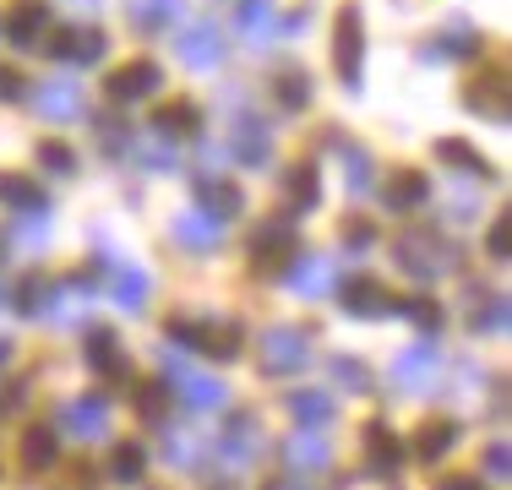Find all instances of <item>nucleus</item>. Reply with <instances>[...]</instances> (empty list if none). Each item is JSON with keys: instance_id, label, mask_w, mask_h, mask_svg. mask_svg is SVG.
Listing matches in <instances>:
<instances>
[{"instance_id": "6ab92c4d", "label": "nucleus", "mask_w": 512, "mask_h": 490, "mask_svg": "<svg viewBox=\"0 0 512 490\" xmlns=\"http://www.w3.org/2000/svg\"><path fill=\"white\" fill-rule=\"evenodd\" d=\"M229 153H235L246 169L267 164V153H273V131H267L262 120H251V115H246V120L235 126V137H229Z\"/></svg>"}, {"instance_id": "2f4dec72", "label": "nucleus", "mask_w": 512, "mask_h": 490, "mask_svg": "<svg viewBox=\"0 0 512 490\" xmlns=\"http://www.w3.org/2000/svg\"><path fill=\"white\" fill-rule=\"evenodd\" d=\"M218 452H224V463H251L256 458V425L235 420V425H229V436L218 441Z\"/></svg>"}, {"instance_id": "a878e982", "label": "nucleus", "mask_w": 512, "mask_h": 490, "mask_svg": "<svg viewBox=\"0 0 512 490\" xmlns=\"http://www.w3.org/2000/svg\"><path fill=\"white\" fill-rule=\"evenodd\" d=\"M289 251H295V229H289L284 218H278V224H267L262 235H256V262H262V267H278Z\"/></svg>"}, {"instance_id": "f03ea898", "label": "nucleus", "mask_w": 512, "mask_h": 490, "mask_svg": "<svg viewBox=\"0 0 512 490\" xmlns=\"http://www.w3.org/2000/svg\"><path fill=\"white\" fill-rule=\"evenodd\" d=\"M169 338H175V343H191V349L213 354V360H235V354L246 349L240 322H169Z\"/></svg>"}, {"instance_id": "de8ad7c7", "label": "nucleus", "mask_w": 512, "mask_h": 490, "mask_svg": "<svg viewBox=\"0 0 512 490\" xmlns=\"http://www.w3.org/2000/svg\"><path fill=\"white\" fill-rule=\"evenodd\" d=\"M164 392H169V387H142V398H137V409H142V414H148V420H158V414H164V409H169V398H164Z\"/></svg>"}, {"instance_id": "4d7b16f0", "label": "nucleus", "mask_w": 512, "mask_h": 490, "mask_svg": "<svg viewBox=\"0 0 512 490\" xmlns=\"http://www.w3.org/2000/svg\"><path fill=\"white\" fill-rule=\"evenodd\" d=\"M218 490H224V485H218Z\"/></svg>"}, {"instance_id": "4c0bfd02", "label": "nucleus", "mask_w": 512, "mask_h": 490, "mask_svg": "<svg viewBox=\"0 0 512 490\" xmlns=\"http://www.w3.org/2000/svg\"><path fill=\"white\" fill-rule=\"evenodd\" d=\"M284 196L295 207H316V169H306V164L289 169V175H284Z\"/></svg>"}, {"instance_id": "9d476101", "label": "nucleus", "mask_w": 512, "mask_h": 490, "mask_svg": "<svg viewBox=\"0 0 512 490\" xmlns=\"http://www.w3.org/2000/svg\"><path fill=\"white\" fill-rule=\"evenodd\" d=\"M50 55L66 60V66H93L104 55V33L99 28H60L50 39Z\"/></svg>"}, {"instance_id": "c9c22d12", "label": "nucleus", "mask_w": 512, "mask_h": 490, "mask_svg": "<svg viewBox=\"0 0 512 490\" xmlns=\"http://www.w3.org/2000/svg\"><path fill=\"white\" fill-rule=\"evenodd\" d=\"M50 294H55L50 278H22V284H17V311L22 316H39L44 305H50Z\"/></svg>"}, {"instance_id": "a18cd8bd", "label": "nucleus", "mask_w": 512, "mask_h": 490, "mask_svg": "<svg viewBox=\"0 0 512 490\" xmlns=\"http://www.w3.org/2000/svg\"><path fill=\"white\" fill-rule=\"evenodd\" d=\"M485 474H491V480H507V474H512V452H507V441L485 452Z\"/></svg>"}, {"instance_id": "09e8293b", "label": "nucleus", "mask_w": 512, "mask_h": 490, "mask_svg": "<svg viewBox=\"0 0 512 490\" xmlns=\"http://www.w3.org/2000/svg\"><path fill=\"white\" fill-rule=\"evenodd\" d=\"M442 55H474V33H469V28H447Z\"/></svg>"}, {"instance_id": "5701e85b", "label": "nucleus", "mask_w": 512, "mask_h": 490, "mask_svg": "<svg viewBox=\"0 0 512 490\" xmlns=\"http://www.w3.org/2000/svg\"><path fill=\"white\" fill-rule=\"evenodd\" d=\"M202 126V109L191 104V98H175V104H164L153 115V131L158 137H191V131Z\"/></svg>"}, {"instance_id": "ddd939ff", "label": "nucleus", "mask_w": 512, "mask_h": 490, "mask_svg": "<svg viewBox=\"0 0 512 490\" xmlns=\"http://www.w3.org/2000/svg\"><path fill=\"white\" fill-rule=\"evenodd\" d=\"M88 365L99 376H115V382H126V376H131V360H126V349H120V338L109 333V327H93V333H88Z\"/></svg>"}, {"instance_id": "dca6fc26", "label": "nucleus", "mask_w": 512, "mask_h": 490, "mask_svg": "<svg viewBox=\"0 0 512 490\" xmlns=\"http://www.w3.org/2000/svg\"><path fill=\"white\" fill-rule=\"evenodd\" d=\"M344 311L360 316V322H376V316L393 311V294L376 284V278H355V284H344Z\"/></svg>"}, {"instance_id": "423d86ee", "label": "nucleus", "mask_w": 512, "mask_h": 490, "mask_svg": "<svg viewBox=\"0 0 512 490\" xmlns=\"http://www.w3.org/2000/svg\"><path fill=\"white\" fill-rule=\"evenodd\" d=\"M436 365H442V349H436L431 338L409 343V349L393 360V387L398 392H425V387H431V376H436Z\"/></svg>"}, {"instance_id": "473e14b6", "label": "nucleus", "mask_w": 512, "mask_h": 490, "mask_svg": "<svg viewBox=\"0 0 512 490\" xmlns=\"http://www.w3.org/2000/svg\"><path fill=\"white\" fill-rule=\"evenodd\" d=\"M365 452L376 458V469H398V463H404V447H398V436L387 431V425H371V431H365Z\"/></svg>"}, {"instance_id": "c85d7f7f", "label": "nucleus", "mask_w": 512, "mask_h": 490, "mask_svg": "<svg viewBox=\"0 0 512 490\" xmlns=\"http://www.w3.org/2000/svg\"><path fill=\"white\" fill-rule=\"evenodd\" d=\"M180 6H186V0H137V6H131V22H137V33H158L180 17Z\"/></svg>"}, {"instance_id": "39448f33", "label": "nucleus", "mask_w": 512, "mask_h": 490, "mask_svg": "<svg viewBox=\"0 0 512 490\" xmlns=\"http://www.w3.org/2000/svg\"><path fill=\"white\" fill-rule=\"evenodd\" d=\"M60 431L77 436V441H99L109 431V398L104 392H88V398L60 403Z\"/></svg>"}, {"instance_id": "20e7f679", "label": "nucleus", "mask_w": 512, "mask_h": 490, "mask_svg": "<svg viewBox=\"0 0 512 490\" xmlns=\"http://www.w3.org/2000/svg\"><path fill=\"white\" fill-rule=\"evenodd\" d=\"M360 55H365V28H360V6H344L333 22V66L349 88H360Z\"/></svg>"}, {"instance_id": "79ce46f5", "label": "nucleus", "mask_w": 512, "mask_h": 490, "mask_svg": "<svg viewBox=\"0 0 512 490\" xmlns=\"http://www.w3.org/2000/svg\"><path fill=\"white\" fill-rule=\"evenodd\" d=\"M142 164H148V169H169V164H175L169 137H158V131H153V137H142Z\"/></svg>"}, {"instance_id": "ea45409f", "label": "nucleus", "mask_w": 512, "mask_h": 490, "mask_svg": "<svg viewBox=\"0 0 512 490\" xmlns=\"http://www.w3.org/2000/svg\"><path fill=\"white\" fill-rule=\"evenodd\" d=\"M327 371H333V376H338V382H344L349 392H371V376H365L360 365L349 360V354H333V360H327Z\"/></svg>"}, {"instance_id": "37998d69", "label": "nucleus", "mask_w": 512, "mask_h": 490, "mask_svg": "<svg viewBox=\"0 0 512 490\" xmlns=\"http://www.w3.org/2000/svg\"><path fill=\"white\" fill-rule=\"evenodd\" d=\"M44 235H50V224H44V213H33L28 224H22V218L11 224V240H17V245H44Z\"/></svg>"}, {"instance_id": "4468645a", "label": "nucleus", "mask_w": 512, "mask_h": 490, "mask_svg": "<svg viewBox=\"0 0 512 490\" xmlns=\"http://www.w3.org/2000/svg\"><path fill=\"white\" fill-rule=\"evenodd\" d=\"M240 39H246L251 49H267L278 39V33H284V17H273V11H267V0H240Z\"/></svg>"}, {"instance_id": "aec40b11", "label": "nucleus", "mask_w": 512, "mask_h": 490, "mask_svg": "<svg viewBox=\"0 0 512 490\" xmlns=\"http://www.w3.org/2000/svg\"><path fill=\"white\" fill-rule=\"evenodd\" d=\"M327 458H333V441H327L322 431H300V436H289L284 441V463L289 469H327Z\"/></svg>"}, {"instance_id": "49530a36", "label": "nucleus", "mask_w": 512, "mask_h": 490, "mask_svg": "<svg viewBox=\"0 0 512 490\" xmlns=\"http://www.w3.org/2000/svg\"><path fill=\"white\" fill-rule=\"evenodd\" d=\"M485 245H491L496 262H507V256H512V224H507V218H502V224H491V240H485Z\"/></svg>"}, {"instance_id": "7c9ffc66", "label": "nucleus", "mask_w": 512, "mask_h": 490, "mask_svg": "<svg viewBox=\"0 0 512 490\" xmlns=\"http://www.w3.org/2000/svg\"><path fill=\"white\" fill-rule=\"evenodd\" d=\"M142 463H148V452H142L137 441H120V447L109 452V480H120V485L142 480Z\"/></svg>"}, {"instance_id": "864d4df0", "label": "nucleus", "mask_w": 512, "mask_h": 490, "mask_svg": "<svg viewBox=\"0 0 512 490\" xmlns=\"http://www.w3.org/2000/svg\"><path fill=\"white\" fill-rule=\"evenodd\" d=\"M436 490H485V480H469V474H453V480H442Z\"/></svg>"}, {"instance_id": "4be33fe9", "label": "nucleus", "mask_w": 512, "mask_h": 490, "mask_svg": "<svg viewBox=\"0 0 512 490\" xmlns=\"http://www.w3.org/2000/svg\"><path fill=\"white\" fill-rule=\"evenodd\" d=\"M463 104L474 109V115H485V120H507V77L496 71V77H480L469 93H463Z\"/></svg>"}, {"instance_id": "58836bf2", "label": "nucleus", "mask_w": 512, "mask_h": 490, "mask_svg": "<svg viewBox=\"0 0 512 490\" xmlns=\"http://www.w3.org/2000/svg\"><path fill=\"white\" fill-rule=\"evenodd\" d=\"M338 153H344V164H349V191L365 196L371 191V158H365L360 147H349V142H338Z\"/></svg>"}, {"instance_id": "412c9836", "label": "nucleus", "mask_w": 512, "mask_h": 490, "mask_svg": "<svg viewBox=\"0 0 512 490\" xmlns=\"http://www.w3.org/2000/svg\"><path fill=\"white\" fill-rule=\"evenodd\" d=\"M109 289H115V305H120V311H142L153 284H148V273H142V267L115 262V267H109Z\"/></svg>"}, {"instance_id": "8fccbe9b", "label": "nucleus", "mask_w": 512, "mask_h": 490, "mask_svg": "<svg viewBox=\"0 0 512 490\" xmlns=\"http://www.w3.org/2000/svg\"><path fill=\"white\" fill-rule=\"evenodd\" d=\"M99 142H104V153H120L126 147V126L120 120H99Z\"/></svg>"}, {"instance_id": "f257e3e1", "label": "nucleus", "mask_w": 512, "mask_h": 490, "mask_svg": "<svg viewBox=\"0 0 512 490\" xmlns=\"http://www.w3.org/2000/svg\"><path fill=\"white\" fill-rule=\"evenodd\" d=\"M453 262H458V251H453L442 235H431V229H414V235L398 240V267H404V273H414L420 284L453 273Z\"/></svg>"}, {"instance_id": "393cba45", "label": "nucleus", "mask_w": 512, "mask_h": 490, "mask_svg": "<svg viewBox=\"0 0 512 490\" xmlns=\"http://www.w3.org/2000/svg\"><path fill=\"white\" fill-rule=\"evenodd\" d=\"M453 441H458V425L453 420H431V425H420V431H414V458L436 463L447 447H453Z\"/></svg>"}, {"instance_id": "c756f323", "label": "nucleus", "mask_w": 512, "mask_h": 490, "mask_svg": "<svg viewBox=\"0 0 512 490\" xmlns=\"http://www.w3.org/2000/svg\"><path fill=\"white\" fill-rule=\"evenodd\" d=\"M55 452H60V436L39 425V431H28V436H22V469H50V463H55Z\"/></svg>"}, {"instance_id": "a211bd4d", "label": "nucleus", "mask_w": 512, "mask_h": 490, "mask_svg": "<svg viewBox=\"0 0 512 490\" xmlns=\"http://www.w3.org/2000/svg\"><path fill=\"white\" fill-rule=\"evenodd\" d=\"M6 33H11V44L33 49V44L44 39V33H50V6H44V0H17V11H11Z\"/></svg>"}, {"instance_id": "f8f14e48", "label": "nucleus", "mask_w": 512, "mask_h": 490, "mask_svg": "<svg viewBox=\"0 0 512 490\" xmlns=\"http://www.w3.org/2000/svg\"><path fill=\"white\" fill-rule=\"evenodd\" d=\"M33 104H39L44 120H77L82 115V88H77V82H66V77L39 82V88H33Z\"/></svg>"}, {"instance_id": "f704fd0d", "label": "nucleus", "mask_w": 512, "mask_h": 490, "mask_svg": "<svg viewBox=\"0 0 512 490\" xmlns=\"http://www.w3.org/2000/svg\"><path fill=\"white\" fill-rule=\"evenodd\" d=\"M436 153H442V158H447V164H458V169H469V175H474V180H485V175H491V164H485V158H480V153H474V147H469V142H453V137H447V142H436Z\"/></svg>"}, {"instance_id": "bb28decb", "label": "nucleus", "mask_w": 512, "mask_h": 490, "mask_svg": "<svg viewBox=\"0 0 512 490\" xmlns=\"http://www.w3.org/2000/svg\"><path fill=\"white\" fill-rule=\"evenodd\" d=\"M0 202H11L17 213H44L50 196L33 186V180H22V175H0Z\"/></svg>"}, {"instance_id": "1a4fd4ad", "label": "nucleus", "mask_w": 512, "mask_h": 490, "mask_svg": "<svg viewBox=\"0 0 512 490\" xmlns=\"http://www.w3.org/2000/svg\"><path fill=\"white\" fill-rule=\"evenodd\" d=\"M197 207H202V213H213L218 224H229V218H240L246 196H240L235 180H224V175H202V180H197Z\"/></svg>"}, {"instance_id": "7ed1b4c3", "label": "nucleus", "mask_w": 512, "mask_h": 490, "mask_svg": "<svg viewBox=\"0 0 512 490\" xmlns=\"http://www.w3.org/2000/svg\"><path fill=\"white\" fill-rule=\"evenodd\" d=\"M306 360H311L306 327H267L262 333V371L267 376H295Z\"/></svg>"}, {"instance_id": "0eeeda50", "label": "nucleus", "mask_w": 512, "mask_h": 490, "mask_svg": "<svg viewBox=\"0 0 512 490\" xmlns=\"http://www.w3.org/2000/svg\"><path fill=\"white\" fill-rule=\"evenodd\" d=\"M164 88V71L153 60H126L120 71H109V98L115 104H137V98H153Z\"/></svg>"}, {"instance_id": "2eb2a0df", "label": "nucleus", "mask_w": 512, "mask_h": 490, "mask_svg": "<svg viewBox=\"0 0 512 490\" xmlns=\"http://www.w3.org/2000/svg\"><path fill=\"white\" fill-rule=\"evenodd\" d=\"M175 240L186 245V251H218V240H224V224H218L213 213H202V207H191V213L175 218Z\"/></svg>"}, {"instance_id": "603ef678", "label": "nucleus", "mask_w": 512, "mask_h": 490, "mask_svg": "<svg viewBox=\"0 0 512 490\" xmlns=\"http://www.w3.org/2000/svg\"><path fill=\"white\" fill-rule=\"evenodd\" d=\"M474 207H480V196H474V191H453V218H458V224H469V213H474Z\"/></svg>"}, {"instance_id": "f3484780", "label": "nucleus", "mask_w": 512, "mask_h": 490, "mask_svg": "<svg viewBox=\"0 0 512 490\" xmlns=\"http://www.w3.org/2000/svg\"><path fill=\"white\" fill-rule=\"evenodd\" d=\"M284 284L295 294H327L338 284V262H327V256H300V262L284 273Z\"/></svg>"}, {"instance_id": "3c124183", "label": "nucleus", "mask_w": 512, "mask_h": 490, "mask_svg": "<svg viewBox=\"0 0 512 490\" xmlns=\"http://www.w3.org/2000/svg\"><path fill=\"white\" fill-rule=\"evenodd\" d=\"M22 88H28V82H22V71H11V66H0V98H22Z\"/></svg>"}, {"instance_id": "5fc2aeb1", "label": "nucleus", "mask_w": 512, "mask_h": 490, "mask_svg": "<svg viewBox=\"0 0 512 490\" xmlns=\"http://www.w3.org/2000/svg\"><path fill=\"white\" fill-rule=\"evenodd\" d=\"M66 6H77V11H93V6H99V0H66Z\"/></svg>"}, {"instance_id": "6e6d98bb", "label": "nucleus", "mask_w": 512, "mask_h": 490, "mask_svg": "<svg viewBox=\"0 0 512 490\" xmlns=\"http://www.w3.org/2000/svg\"><path fill=\"white\" fill-rule=\"evenodd\" d=\"M6 360H11V343H6V338H0V365H6Z\"/></svg>"}, {"instance_id": "cd10ccee", "label": "nucleus", "mask_w": 512, "mask_h": 490, "mask_svg": "<svg viewBox=\"0 0 512 490\" xmlns=\"http://www.w3.org/2000/svg\"><path fill=\"white\" fill-rule=\"evenodd\" d=\"M289 414H295L300 425H311V431H322V425L333 420V398H327V392H289Z\"/></svg>"}, {"instance_id": "9b49d317", "label": "nucleus", "mask_w": 512, "mask_h": 490, "mask_svg": "<svg viewBox=\"0 0 512 490\" xmlns=\"http://www.w3.org/2000/svg\"><path fill=\"white\" fill-rule=\"evenodd\" d=\"M175 49H180V60H186L191 71H213L218 60H224V39H218L213 22H197V28H186Z\"/></svg>"}, {"instance_id": "b1692460", "label": "nucleus", "mask_w": 512, "mask_h": 490, "mask_svg": "<svg viewBox=\"0 0 512 490\" xmlns=\"http://www.w3.org/2000/svg\"><path fill=\"white\" fill-rule=\"evenodd\" d=\"M425 196H431V180L414 175V169L387 180V207H393V213H414V207H425Z\"/></svg>"}, {"instance_id": "e433bc0d", "label": "nucleus", "mask_w": 512, "mask_h": 490, "mask_svg": "<svg viewBox=\"0 0 512 490\" xmlns=\"http://www.w3.org/2000/svg\"><path fill=\"white\" fill-rule=\"evenodd\" d=\"M82 311H88V284L60 289V300H55V322H60V327H77V322H82Z\"/></svg>"}, {"instance_id": "6e6552de", "label": "nucleus", "mask_w": 512, "mask_h": 490, "mask_svg": "<svg viewBox=\"0 0 512 490\" xmlns=\"http://www.w3.org/2000/svg\"><path fill=\"white\" fill-rule=\"evenodd\" d=\"M169 376H175V387H180V403H186V409H224V382H218V376H202V371H186V365L175 360V354H169Z\"/></svg>"}, {"instance_id": "72a5a7b5", "label": "nucleus", "mask_w": 512, "mask_h": 490, "mask_svg": "<svg viewBox=\"0 0 512 490\" xmlns=\"http://www.w3.org/2000/svg\"><path fill=\"white\" fill-rule=\"evenodd\" d=\"M273 93H278V104H284L289 115H295V109H306V104H311V77H306V71H278Z\"/></svg>"}, {"instance_id": "c03bdc74", "label": "nucleus", "mask_w": 512, "mask_h": 490, "mask_svg": "<svg viewBox=\"0 0 512 490\" xmlns=\"http://www.w3.org/2000/svg\"><path fill=\"white\" fill-rule=\"evenodd\" d=\"M404 311L425 327V333H436V327H442V311H436V300H404Z\"/></svg>"}, {"instance_id": "a19ab883", "label": "nucleus", "mask_w": 512, "mask_h": 490, "mask_svg": "<svg viewBox=\"0 0 512 490\" xmlns=\"http://www.w3.org/2000/svg\"><path fill=\"white\" fill-rule=\"evenodd\" d=\"M39 164L50 169V175H71V169H77V153H71L66 142H44L39 147Z\"/></svg>"}]
</instances>
